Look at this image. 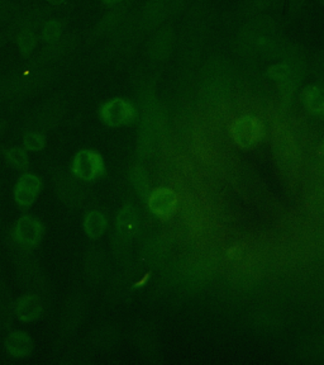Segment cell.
Returning a JSON list of instances; mask_svg holds the SVG:
<instances>
[{
    "label": "cell",
    "instance_id": "cell-1",
    "mask_svg": "<svg viewBox=\"0 0 324 365\" xmlns=\"http://www.w3.org/2000/svg\"><path fill=\"white\" fill-rule=\"evenodd\" d=\"M58 74L60 68L57 66L31 68L23 63L22 66L0 79V103L11 99L23 101L33 97L34 94L51 86Z\"/></svg>",
    "mask_w": 324,
    "mask_h": 365
},
{
    "label": "cell",
    "instance_id": "cell-2",
    "mask_svg": "<svg viewBox=\"0 0 324 365\" xmlns=\"http://www.w3.org/2000/svg\"><path fill=\"white\" fill-rule=\"evenodd\" d=\"M239 48L252 55L279 51L280 34L278 26L266 17L255 16L246 23L239 34Z\"/></svg>",
    "mask_w": 324,
    "mask_h": 365
},
{
    "label": "cell",
    "instance_id": "cell-3",
    "mask_svg": "<svg viewBox=\"0 0 324 365\" xmlns=\"http://www.w3.org/2000/svg\"><path fill=\"white\" fill-rule=\"evenodd\" d=\"M81 38L75 32L63 34L61 38L41 46L32 56L27 58L24 63L27 68H43L56 66L57 63H63L66 58L74 55L79 50Z\"/></svg>",
    "mask_w": 324,
    "mask_h": 365
},
{
    "label": "cell",
    "instance_id": "cell-4",
    "mask_svg": "<svg viewBox=\"0 0 324 365\" xmlns=\"http://www.w3.org/2000/svg\"><path fill=\"white\" fill-rule=\"evenodd\" d=\"M68 112V101L63 96L48 99L31 114L26 120L27 131H51L63 122Z\"/></svg>",
    "mask_w": 324,
    "mask_h": 365
},
{
    "label": "cell",
    "instance_id": "cell-5",
    "mask_svg": "<svg viewBox=\"0 0 324 365\" xmlns=\"http://www.w3.org/2000/svg\"><path fill=\"white\" fill-rule=\"evenodd\" d=\"M231 136L239 148H256L265 136V125L255 114H242L231 125Z\"/></svg>",
    "mask_w": 324,
    "mask_h": 365
},
{
    "label": "cell",
    "instance_id": "cell-6",
    "mask_svg": "<svg viewBox=\"0 0 324 365\" xmlns=\"http://www.w3.org/2000/svg\"><path fill=\"white\" fill-rule=\"evenodd\" d=\"M53 17L51 6H33L21 8L14 18L9 22L6 36L8 41H11L18 34L24 31L40 32L43 23Z\"/></svg>",
    "mask_w": 324,
    "mask_h": 365
},
{
    "label": "cell",
    "instance_id": "cell-7",
    "mask_svg": "<svg viewBox=\"0 0 324 365\" xmlns=\"http://www.w3.org/2000/svg\"><path fill=\"white\" fill-rule=\"evenodd\" d=\"M99 117L108 127H125L135 123L138 117L136 106L125 98H113L102 104Z\"/></svg>",
    "mask_w": 324,
    "mask_h": 365
},
{
    "label": "cell",
    "instance_id": "cell-8",
    "mask_svg": "<svg viewBox=\"0 0 324 365\" xmlns=\"http://www.w3.org/2000/svg\"><path fill=\"white\" fill-rule=\"evenodd\" d=\"M130 17H131V8L128 1H125L120 6H112L110 11H107L93 27L88 42L93 43L99 40L109 38L127 22V19Z\"/></svg>",
    "mask_w": 324,
    "mask_h": 365
},
{
    "label": "cell",
    "instance_id": "cell-9",
    "mask_svg": "<svg viewBox=\"0 0 324 365\" xmlns=\"http://www.w3.org/2000/svg\"><path fill=\"white\" fill-rule=\"evenodd\" d=\"M73 173L81 180L91 182L104 173V160L93 150H81L74 158Z\"/></svg>",
    "mask_w": 324,
    "mask_h": 365
},
{
    "label": "cell",
    "instance_id": "cell-10",
    "mask_svg": "<svg viewBox=\"0 0 324 365\" xmlns=\"http://www.w3.org/2000/svg\"><path fill=\"white\" fill-rule=\"evenodd\" d=\"M177 45V36L174 31L169 27H160L151 34L146 45V52L152 60L162 61L175 51Z\"/></svg>",
    "mask_w": 324,
    "mask_h": 365
},
{
    "label": "cell",
    "instance_id": "cell-11",
    "mask_svg": "<svg viewBox=\"0 0 324 365\" xmlns=\"http://www.w3.org/2000/svg\"><path fill=\"white\" fill-rule=\"evenodd\" d=\"M43 226L42 223L33 217L24 216L18 220L13 230V236L18 244L23 246L38 245L43 237Z\"/></svg>",
    "mask_w": 324,
    "mask_h": 365
},
{
    "label": "cell",
    "instance_id": "cell-12",
    "mask_svg": "<svg viewBox=\"0 0 324 365\" xmlns=\"http://www.w3.org/2000/svg\"><path fill=\"white\" fill-rule=\"evenodd\" d=\"M41 192V180L33 174H23L18 179L17 185L14 188V200L17 205L27 208L33 205Z\"/></svg>",
    "mask_w": 324,
    "mask_h": 365
},
{
    "label": "cell",
    "instance_id": "cell-13",
    "mask_svg": "<svg viewBox=\"0 0 324 365\" xmlns=\"http://www.w3.org/2000/svg\"><path fill=\"white\" fill-rule=\"evenodd\" d=\"M148 205L156 216L169 217L177 210V194L167 188H160L148 197Z\"/></svg>",
    "mask_w": 324,
    "mask_h": 365
},
{
    "label": "cell",
    "instance_id": "cell-14",
    "mask_svg": "<svg viewBox=\"0 0 324 365\" xmlns=\"http://www.w3.org/2000/svg\"><path fill=\"white\" fill-rule=\"evenodd\" d=\"M22 255L18 260V267H19V275L22 278L23 283L27 288H33V289H41L43 284L42 282V274L40 268L37 267V262H34L32 257L27 255L28 252L23 251Z\"/></svg>",
    "mask_w": 324,
    "mask_h": 365
},
{
    "label": "cell",
    "instance_id": "cell-15",
    "mask_svg": "<svg viewBox=\"0 0 324 365\" xmlns=\"http://www.w3.org/2000/svg\"><path fill=\"white\" fill-rule=\"evenodd\" d=\"M43 312V304L38 296L26 294L21 297L16 303V314L23 322H33L40 319Z\"/></svg>",
    "mask_w": 324,
    "mask_h": 365
},
{
    "label": "cell",
    "instance_id": "cell-16",
    "mask_svg": "<svg viewBox=\"0 0 324 365\" xmlns=\"http://www.w3.org/2000/svg\"><path fill=\"white\" fill-rule=\"evenodd\" d=\"M301 98L305 112L315 118H324V86H307Z\"/></svg>",
    "mask_w": 324,
    "mask_h": 365
},
{
    "label": "cell",
    "instance_id": "cell-17",
    "mask_svg": "<svg viewBox=\"0 0 324 365\" xmlns=\"http://www.w3.org/2000/svg\"><path fill=\"white\" fill-rule=\"evenodd\" d=\"M6 349L13 358H26L33 350L32 339L21 331H14L6 339Z\"/></svg>",
    "mask_w": 324,
    "mask_h": 365
},
{
    "label": "cell",
    "instance_id": "cell-18",
    "mask_svg": "<svg viewBox=\"0 0 324 365\" xmlns=\"http://www.w3.org/2000/svg\"><path fill=\"white\" fill-rule=\"evenodd\" d=\"M56 188L60 198L70 205H78L83 202V190L74 179L61 173L56 179Z\"/></svg>",
    "mask_w": 324,
    "mask_h": 365
},
{
    "label": "cell",
    "instance_id": "cell-19",
    "mask_svg": "<svg viewBox=\"0 0 324 365\" xmlns=\"http://www.w3.org/2000/svg\"><path fill=\"white\" fill-rule=\"evenodd\" d=\"M137 215L135 208L125 205L117 217V232L122 239H130L136 232Z\"/></svg>",
    "mask_w": 324,
    "mask_h": 365
},
{
    "label": "cell",
    "instance_id": "cell-20",
    "mask_svg": "<svg viewBox=\"0 0 324 365\" xmlns=\"http://www.w3.org/2000/svg\"><path fill=\"white\" fill-rule=\"evenodd\" d=\"M11 42L17 46L18 51L24 58H29L37 51L40 45V34L36 31H24L18 34Z\"/></svg>",
    "mask_w": 324,
    "mask_h": 365
},
{
    "label": "cell",
    "instance_id": "cell-21",
    "mask_svg": "<svg viewBox=\"0 0 324 365\" xmlns=\"http://www.w3.org/2000/svg\"><path fill=\"white\" fill-rule=\"evenodd\" d=\"M38 34L41 45L55 42L65 34V23L60 18L51 17L43 23Z\"/></svg>",
    "mask_w": 324,
    "mask_h": 365
},
{
    "label": "cell",
    "instance_id": "cell-22",
    "mask_svg": "<svg viewBox=\"0 0 324 365\" xmlns=\"http://www.w3.org/2000/svg\"><path fill=\"white\" fill-rule=\"evenodd\" d=\"M85 232L90 239H100L107 230V218L102 212L91 211L84 220Z\"/></svg>",
    "mask_w": 324,
    "mask_h": 365
},
{
    "label": "cell",
    "instance_id": "cell-23",
    "mask_svg": "<svg viewBox=\"0 0 324 365\" xmlns=\"http://www.w3.org/2000/svg\"><path fill=\"white\" fill-rule=\"evenodd\" d=\"M294 68L291 65V61H279V63H273L270 68H268V78L283 83L285 86H291L293 83V78H294Z\"/></svg>",
    "mask_w": 324,
    "mask_h": 365
},
{
    "label": "cell",
    "instance_id": "cell-24",
    "mask_svg": "<svg viewBox=\"0 0 324 365\" xmlns=\"http://www.w3.org/2000/svg\"><path fill=\"white\" fill-rule=\"evenodd\" d=\"M84 308H85V304L81 302V299H73L71 303L68 304V309H66V312H65V324L68 327H75V326H78L80 321L83 319V316H84Z\"/></svg>",
    "mask_w": 324,
    "mask_h": 365
},
{
    "label": "cell",
    "instance_id": "cell-25",
    "mask_svg": "<svg viewBox=\"0 0 324 365\" xmlns=\"http://www.w3.org/2000/svg\"><path fill=\"white\" fill-rule=\"evenodd\" d=\"M6 161L11 164L14 169L18 170H26L29 165L28 156L27 153L21 148H11L6 150Z\"/></svg>",
    "mask_w": 324,
    "mask_h": 365
},
{
    "label": "cell",
    "instance_id": "cell-26",
    "mask_svg": "<svg viewBox=\"0 0 324 365\" xmlns=\"http://www.w3.org/2000/svg\"><path fill=\"white\" fill-rule=\"evenodd\" d=\"M23 145L27 151L40 153L46 146V137L42 132L27 131L23 137Z\"/></svg>",
    "mask_w": 324,
    "mask_h": 365
},
{
    "label": "cell",
    "instance_id": "cell-27",
    "mask_svg": "<svg viewBox=\"0 0 324 365\" xmlns=\"http://www.w3.org/2000/svg\"><path fill=\"white\" fill-rule=\"evenodd\" d=\"M103 268L104 262L100 257V252H90L85 260V272L88 277H90L91 279H97L103 275Z\"/></svg>",
    "mask_w": 324,
    "mask_h": 365
},
{
    "label": "cell",
    "instance_id": "cell-28",
    "mask_svg": "<svg viewBox=\"0 0 324 365\" xmlns=\"http://www.w3.org/2000/svg\"><path fill=\"white\" fill-rule=\"evenodd\" d=\"M21 8L16 0H0V26L11 22Z\"/></svg>",
    "mask_w": 324,
    "mask_h": 365
},
{
    "label": "cell",
    "instance_id": "cell-29",
    "mask_svg": "<svg viewBox=\"0 0 324 365\" xmlns=\"http://www.w3.org/2000/svg\"><path fill=\"white\" fill-rule=\"evenodd\" d=\"M132 180H133V184H135L136 189H138L140 192H143L145 188H146V177H145V174H143L142 170L136 169V170L133 171V174H132Z\"/></svg>",
    "mask_w": 324,
    "mask_h": 365
},
{
    "label": "cell",
    "instance_id": "cell-30",
    "mask_svg": "<svg viewBox=\"0 0 324 365\" xmlns=\"http://www.w3.org/2000/svg\"><path fill=\"white\" fill-rule=\"evenodd\" d=\"M104 6H120V4H123L125 1H128V0H100Z\"/></svg>",
    "mask_w": 324,
    "mask_h": 365
},
{
    "label": "cell",
    "instance_id": "cell-31",
    "mask_svg": "<svg viewBox=\"0 0 324 365\" xmlns=\"http://www.w3.org/2000/svg\"><path fill=\"white\" fill-rule=\"evenodd\" d=\"M50 6H61L68 1V0H46Z\"/></svg>",
    "mask_w": 324,
    "mask_h": 365
},
{
    "label": "cell",
    "instance_id": "cell-32",
    "mask_svg": "<svg viewBox=\"0 0 324 365\" xmlns=\"http://www.w3.org/2000/svg\"><path fill=\"white\" fill-rule=\"evenodd\" d=\"M6 41H8V38H6V32H4V34H1V32H0V48L4 46Z\"/></svg>",
    "mask_w": 324,
    "mask_h": 365
},
{
    "label": "cell",
    "instance_id": "cell-33",
    "mask_svg": "<svg viewBox=\"0 0 324 365\" xmlns=\"http://www.w3.org/2000/svg\"><path fill=\"white\" fill-rule=\"evenodd\" d=\"M6 120H0V136L3 135V132L6 131Z\"/></svg>",
    "mask_w": 324,
    "mask_h": 365
},
{
    "label": "cell",
    "instance_id": "cell-34",
    "mask_svg": "<svg viewBox=\"0 0 324 365\" xmlns=\"http://www.w3.org/2000/svg\"><path fill=\"white\" fill-rule=\"evenodd\" d=\"M322 151H323V154H324V137H323V140H322Z\"/></svg>",
    "mask_w": 324,
    "mask_h": 365
},
{
    "label": "cell",
    "instance_id": "cell-35",
    "mask_svg": "<svg viewBox=\"0 0 324 365\" xmlns=\"http://www.w3.org/2000/svg\"><path fill=\"white\" fill-rule=\"evenodd\" d=\"M318 1L320 4H324V0H318Z\"/></svg>",
    "mask_w": 324,
    "mask_h": 365
}]
</instances>
